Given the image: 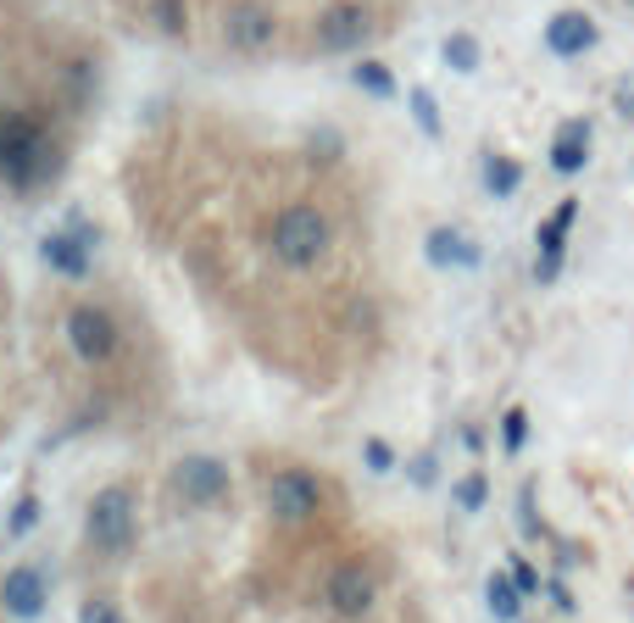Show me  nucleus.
Returning a JSON list of instances; mask_svg holds the SVG:
<instances>
[{
  "instance_id": "f257e3e1",
  "label": "nucleus",
  "mask_w": 634,
  "mask_h": 623,
  "mask_svg": "<svg viewBox=\"0 0 634 623\" xmlns=\"http://www.w3.org/2000/svg\"><path fill=\"white\" fill-rule=\"evenodd\" d=\"M267 245H274V256H279L285 267L307 274V267H318V262L329 256V245H334V223H329L318 207L296 201V207H285V212L274 218V229H267Z\"/></svg>"
},
{
  "instance_id": "f03ea898",
  "label": "nucleus",
  "mask_w": 634,
  "mask_h": 623,
  "mask_svg": "<svg viewBox=\"0 0 634 623\" xmlns=\"http://www.w3.org/2000/svg\"><path fill=\"white\" fill-rule=\"evenodd\" d=\"M84 534H89V546L107 552V557H123L134 546V496L129 490H101L96 501H89L84 512Z\"/></svg>"
},
{
  "instance_id": "7ed1b4c3",
  "label": "nucleus",
  "mask_w": 634,
  "mask_h": 623,
  "mask_svg": "<svg viewBox=\"0 0 634 623\" xmlns=\"http://www.w3.org/2000/svg\"><path fill=\"white\" fill-rule=\"evenodd\" d=\"M279 40V12L267 7V0H234V7H223V45L240 51V56H262L274 51Z\"/></svg>"
},
{
  "instance_id": "20e7f679",
  "label": "nucleus",
  "mask_w": 634,
  "mask_h": 623,
  "mask_svg": "<svg viewBox=\"0 0 634 623\" xmlns=\"http://www.w3.org/2000/svg\"><path fill=\"white\" fill-rule=\"evenodd\" d=\"M45 167V134L29 118H0V178L12 185H34Z\"/></svg>"
},
{
  "instance_id": "39448f33",
  "label": "nucleus",
  "mask_w": 634,
  "mask_h": 623,
  "mask_svg": "<svg viewBox=\"0 0 634 623\" xmlns=\"http://www.w3.org/2000/svg\"><path fill=\"white\" fill-rule=\"evenodd\" d=\"M323 507V479L307 474V468H279L274 479H267V512H274L279 523H307L318 518Z\"/></svg>"
},
{
  "instance_id": "423d86ee",
  "label": "nucleus",
  "mask_w": 634,
  "mask_h": 623,
  "mask_svg": "<svg viewBox=\"0 0 634 623\" xmlns=\"http://www.w3.org/2000/svg\"><path fill=\"white\" fill-rule=\"evenodd\" d=\"M67 340H73V356L89 368H101L118 356V323L101 307H73L67 312Z\"/></svg>"
},
{
  "instance_id": "0eeeda50",
  "label": "nucleus",
  "mask_w": 634,
  "mask_h": 623,
  "mask_svg": "<svg viewBox=\"0 0 634 623\" xmlns=\"http://www.w3.org/2000/svg\"><path fill=\"white\" fill-rule=\"evenodd\" d=\"M368 34H374V18H368V7H356V0H334L329 12H318V29H312L318 51H329V56L362 51Z\"/></svg>"
},
{
  "instance_id": "6e6552de",
  "label": "nucleus",
  "mask_w": 634,
  "mask_h": 623,
  "mask_svg": "<svg viewBox=\"0 0 634 623\" xmlns=\"http://www.w3.org/2000/svg\"><path fill=\"white\" fill-rule=\"evenodd\" d=\"M173 490L190 507H223L234 496V479H229V468L218 457H185L173 468Z\"/></svg>"
},
{
  "instance_id": "1a4fd4ad",
  "label": "nucleus",
  "mask_w": 634,
  "mask_h": 623,
  "mask_svg": "<svg viewBox=\"0 0 634 623\" xmlns=\"http://www.w3.org/2000/svg\"><path fill=\"white\" fill-rule=\"evenodd\" d=\"M329 607L340 612V618H368L374 612V601H379V579H374V568L368 563H340L334 574H329Z\"/></svg>"
},
{
  "instance_id": "9d476101",
  "label": "nucleus",
  "mask_w": 634,
  "mask_h": 623,
  "mask_svg": "<svg viewBox=\"0 0 634 623\" xmlns=\"http://www.w3.org/2000/svg\"><path fill=\"white\" fill-rule=\"evenodd\" d=\"M45 574L40 568H12L7 579H0V607H7V618H18V623H34L40 612H45Z\"/></svg>"
},
{
  "instance_id": "9b49d317",
  "label": "nucleus",
  "mask_w": 634,
  "mask_h": 623,
  "mask_svg": "<svg viewBox=\"0 0 634 623\" xmlns=\"http://www.w3.org/2000/svg\"><path fill=\"white\" fill-rule=\"evenodd\" d=\"M574 218H579V201H563L546 223H540V262H534V274H540V285H552L557 274H563V245H568V229H574Z\"/></svg>"
},
{
  "instance_id": "f8f14e48",
  "label": "nucleus",
  "mask_w": 634,
  "mask_h": 623,
  "mask_svg": "<svg viewBox=\"0 0 634 623\" xmlns=\"http://www.w3.org/2000/svg\"><path fill=\"white\" fill-rule=\"evenodd\" d=\"M89 245H96V234H89L84 223H73L67 234H51V240L40 245V256L56 267L62 279H84V274H89Z\"/></svg>"
},
{
  "instance_id": "ddd939ff",
  "label": "nucleus",
  "mask_w": 634,
  "mask_h": 623,
  "mask_svg": "<svg viewBox=\"0 0 634 623\" xmlns=\"http://www.w3.org/2000/svg\"><path fill=\"white\" fill-rule=\"evenodd\" d=\"M590 45H596V23L585 12H557L546 23V51L552 56H585Z\"/></svg>"
},
{
  "instance_id": "4468645a",
  "label": "nucleus",
  "mask_w": 634,
  "mask_h": 623,
  "mask_svg": "<svg viewBox=\"0 0 634 623\" xmlns=\"http://www.w3.org/2000/svg\"><path fill=\"white\" fill-rule=\"evenodd\" d=\"M585 162H590V123L585 118H568L563 129H557V145H552V167L557 173H585Z\"/></svg>"
},
{
  "instance_id": "2eb2a0df",
  "label": "nucleus",
  "mask_w": 634,
  "mask_h": 623,
  "mask_svg": "<svg viewBox=\"0 0 634 623\" xmlns=\"http://www.w3.org/2000/svg\"><path fill=\"white\" fill-rule=\"evenodd\" d=\"M423 251H429L434 267H479V245L463 229H434Z\"/></svg>"
},
{
  "instance_id": "dca6fc26",
  "label": "nucleus",
  "mask_w": 634,
  "mask_h": 623,
  "mask_svg": "<svg viewBox=\"0 0 634 623\" xmlns=\"http://www.w3.org/2000/svg\"><path fill=\"white\" fill-rule=\"evenodd\" d=\"M485 607L501 618V623H518V607H523V590L512 585V574H490L485 585Z\"/></svg>"
},
{
  "instance_id": "f3484780",
  "label": "nucleus",
  "mask_w": 634,
  "mask_h": 623,
  "mask_svg": "<svg viewBox=\"0 0 634 623\" xmlns=\"http://www.w3.org/2000/svg\"><path fill=\"white\" fill-rule=\"evenodd\" d=\"M518 185H523V167H518L512 156H490V162H485V190H490L496 201L518 196Z\"/></svg>"
},
{
  "instance_id": "a211bd4d",
  "label": "nucleus",
  "mask_w": 634,
  "mask_h": 623,
  "mask_svg": "<svg viewBox=\"0 0 634 623\" xmlns=\"http://www.w3.org/2000/svg\"><path fill=\"white\" fill-rule=\"evenodd\" d=\"M356 84L368 89L374 101H390V96H396V78H390L385 62H362V67H356Z\"/></svg>"
},
{
  "instance_id": "6ab92c4d",
  "label": "nucleus",
  "mask_w": 634,
  "mask_h": 623,
  "mask_svg": "<svg viewBox=\"0 0 634 623\" xmlns=\"http://www.w3.org/2000/svg\"><path fill=\"white\" fill-rule=\"evenodd\" d=\"M445 67L474 73V67H479V40H474V34H451V40H445Z\"/></svg>"
},
{
  "instance_id": "aec40b11",
  "label": "nucleus",
  "mask_w": 634,
  "mask_h": 623,
  "mask_svg": "<svg viewBox=\"0 0 634 623\" xmlns=\"http://www.w3.org/2000/svg\"><path fill=\"white\" fill-rule=\"evenodd\" d=\"M523 440H529V418H523V407H512V412L501 418V452L518 457V452H523Z\"/></svg>"
},
{
  "instance_id": "412c9836",
  "label": "nucleus",
  "mask_w": 634,
  "mask_h": 623,
  "mask_svg": "<svg viewBox=\"0 0 634 623\" xmlns=\"http://www.w3.org/2000/svg\"><path fill=\"white\" fill-rule=\"evenodd\" d=\"M451 496H457L463 512H479L490 501V485H485V474H468V479H457V490H451Z\"/></svg>"
},
{
  "instance_id": "4be33fe9",
  "label": "nucleus",
  "mask_w": 634,
  "mask_h": 623,
  "mask_svg": "<svg viewBox=\"0 0 634 623\" xmlns=\"http://www.w3.org/2000/svg\"><path fill=\"white\" fill-rule=\"evenodd\" d=\"M412 118H418V129H423L429 140H440V107H434L429 89H412Z\"/></svg>"
},
{
  "instance_id": "5701e85b",
  "label": "nucleus",
  "mask_w": 634,
  "mask_h": 623,
  "mask_svg": "<svg viewBox=\"0 0 634 623\" xmlns=\"http://www.w3.org/2000/svg\"><path fill=\"white\" fill-rule=\"evenodd\" d=\"M78 623H123V612H118V601H107V596H89V601L78 607Z\"/></svg>"
},
{
  "instance_id": "b1692460",
  "label": "nucleus",
  "mask_w": 634,
  "mask_h": 623,
  "mask_svg": "<svg viewBox=\"0 0 634 623\" xmlns=\"http://www.w3.org/2000/svg\"><path fill=\"white\" fill-rule=\"evenodd\" d=\"M156 23L162 34H185V0H156Z\"/></svg>"
},
{
  "instance_id": "393cba45",
  "label": "nucleus",
  "mask_w": 634,
  "mask_h": 623,
  "mask_svg": "<svg viewBox=\"0 0 634 623\" xmlns=\"http://www.w3.org/2000/svg\"><path fill=\"white\" fill-rule=\"evenodd\" d=\"M507 574H512V585H518L523 596H540V590H546V585H540V574H534L523 557H512V563H507Z\"/></svg>"
},
{
  "instance_id": "a878e982",
  "label": "nucleus",
  "mask_w": 634,
  "mask_h": 623,
  "mask_svg": "<svg viewBox=\"0 0 634 623\" xmlns=\"http://www.w3.org/2000/svg\"><path fill=\"white\" fill-rule=\"evenodd\" d=\"M362 457H368L374 474H390V468H396V452H390L385 440H368V445H362Z\"/></svg>"
},
{
  "instance_id": "bb28decb",
  "label": "nucleus",
  "mask_w": 634,
  "mask_h": 623,
  "mask_svg": "<svg viewBox=\"0 0 634 623\" xmlns=\"http://www.w3.org/2000/svg\"><path fill=\"white\" fill-rule=\"evenodd\" d=\"M34 518H40V496H23V501H18V512H12V523H7V529H12V534H29V529H34Z\"/></svg>"
},
{
  "instance_id": "cd10ccee",
  "label": "nucleus",
  "mask_w": 634,
  "mask_h": 623,
  "mask_svg": "<svg viewBox=\"0 0 634 623\" xmlns=\"http://www.w3.org/2000/svg\"><path fill=\"white\" fill-rule=\"evenodd\" d=\"M412 479L429 485V479H434V457H418V463H412Z\"/></svg>"
},
{
  "instance_id": "c85d7f7f",
  "label": "nucleus",
  "mask_w": 634,
  "mask_h": 623,
  "mask_svg": "<svg viewBox=\"0 0 634 623\" xmlns=\"http://www.w3.org/2000/svg\"><path fill=\"white\" fill-rule=\"evenodd\" d=\"M546 590H552V601H557L563 612H574V596H568V585H546Z\"/></svg>"
}]
</instances>
